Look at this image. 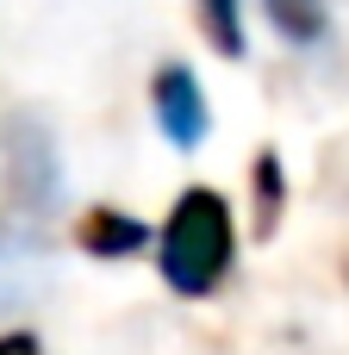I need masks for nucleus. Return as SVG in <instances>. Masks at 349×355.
<instances>
[{
	"mask_svg": "<svg viewBox=\"0 0 349 355\" xmlns=\"http://www.w3.org/2000/svg\"><path fill=\"white\" fill-rule=\"evenodd\" d=\"M150 112H156V125H162V137H169L175 150H200V137L212 131L206 87H200V75L181 69V62H169V69L150 81Z\"/></svg>",
	"mask_w": 349,
	"mask_h": 355,
	"instance_id": "f03ea898",
	"label": "nucleus"
},
{
	"mask_svg": "<svg viewBox=\"0 0 349 355\" xmlns=\"http://www.w3.org/2000/svg\"><path fill=\"white\" fill-rule=\"evenodd\" d=\"M0 355H37V337H25V331L19 337H0Z\"/></svg>",
	"mask_w": 349,
	"mask_h": 355,
	"instance_id": "0eeeda50",
	"label": "nucleus"
},
{
	"mask_svg": "<svg viewBox=\"0 0 349 355\" xmlns=\"http://www.w3.org/2000/svg\"><path fill=\"white\" fill-rule=\"evenodd\" d=\"M237 256V225L219 187H187L169 212V225L156 231V268L181 300H206L219 293V281L231 275Z\"/></svg>",
	"mask_w": 349,
	"mask_h": 355,
	"instance_id": "f257e3e1",
	"label": "nucleus"
},
{
	"mask_svg": "<svg viewBox=\"0 0 349 355\" xmlns=\"http://www.w3.org/2000/svg\"><path fill=\"white\" fill-rule=\"evenodd\" d=\"M194 6H200L206 37H212L225 56H237V50H244V0H194Z\"/></svg>",
	"mask_w": 349,
	"mask_h": 355,
	"instance_id": "39448f33",
	"label": "nucleus"
},
{
	"mask_svg": "<svg viewBox=\"0 0 349 355\" xmlns=\"http://www.w3.org/2000/svg\"><path fill=\"white\" fill-rule=\"evenodd\" d=\"M256 193H262V231H269L275 212H281V162H275V156L256 162Z\"/></svg>",
	"mask_w": 349,
	"mask_h": 355,
	"instance_id": "423d86ee",
	"label": "nucleus"
},
{
	"mask_svg": "<svg viewBox=\"0 0 349 355\" xmlns=\"http://www.w3.org/2000/svg\"><path fill=\"white\" fill-rule=\"evenodd\" d=\"M81 250H87V256H137V250H150V225H144V218H125V212H112V206H100V212L81 218Z\"/></svg>",
	"mask_w": 349,
	"mask_h": 355,
	"instance_id": "7ed1b4c3",
	"label": "nucleus"
},
{
	"mask_svg": "<svg viewBox=\"0 0 349 355\" xmlns=\"http://www.w3.org/2000/svg\"><path fill=\"white\" fill-rule=\"evenodd\" d=\"M262 12L287 44H312L325 31V0H262Z\"/></svg>",
	"mask_w": 349,
	"mask_h": 355,
	"instance_id": "20e7f679",
	"label": "nucleus"
}]
</instances>
